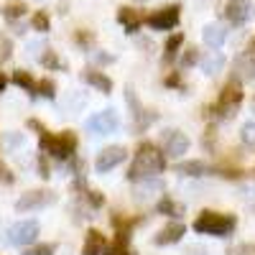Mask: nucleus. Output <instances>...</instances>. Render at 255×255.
Returning <instances> with one entry per match:
<instances>
[{"mask_svg":"<svg viewBox=\"0 0 255 255\" xmlns=\"http://www.w3.org/2000/svg\"><path fill=\"white\" fill-rule=\"evenodd\" d=\"M225 18L230 20V26H245L253 18V5L248 0H227L225 3Z\"/></svg>","mask_w":255,"mask_h":255,"instance_id":"6e6552de","label":"nucleus"},{"mask_svg":"<svg viewBox=\"0 0 255 255\" xmlns=\"http://www.w3.org/2000/svg\"><path fill=\"white\" fill-rule=\"evenodd\" d=\"M125 102L130 105V108H133L135 130H138V133H143L145 128H148V125H151V123L156 120V115H148V113H145V108H143V105L138 102V97H135V92H133V90H128V92H125Z\"/></svg>","mask_w":255,"mask_h":255,"instance_id":"9b49d317","label":"nucleus"},{"mask_svg":"<svg viewBox=\"0 0 255 255\" xmlns=\"http://www.w3.org/2000/svg\"><path fill=\"white\" fill-rule=\"evenodd\" d=\"M36 95H41V97H49V100H54V95H56V84H54L51 79H41V82L36 84Z\"/></svg>","mask_w":255,"mask_h":255,"instance_id":"a878e982","label":"nucleus"},{"mask_svg":"<svg viewBox=\"0 0 255 255\" xmlns=\"http://www.w3.org/2000/svg\"><path fill=\"white\" fill-rule=\"evenodd\" d=\"M82 79L87 82V84H92V87H97L100 92H105V95L113 90V79H110V77H105L102 72H92V69H90V72H84V74H82Z\"/></svg>","mask_w":255,"mask_h":255,"instance_id":"f3484780","label":"nucleus"},{"mask_svg":"<svg viewBox=\"0 0 255 255\" xmlns=\"http://www.w3.org/2000/svg\"><path fill=\"white\" fill-rule=\"evenodd\" d=\"M77 44H92V33H77Z\"/></svg>","mask_w":255,"mask_h":255,"instance_id":"4c0bfd02","label":"nucleus"},{"mask_svg":"<svg viewBox=\"0 0 255 255\" xmlns=\"http://www.w3.org/2000/svg\"><path fill=\"white\" fill-rule=\"evenodd\" d=\"M128 240H130L128 232H115V240L105 248V253L108 255H130V250H128Z\"/></svg>","mask_w":255,"mask_h":255,"instance_id":"6ab92c4d","label":"nucleus"},{"mask_svg":"<svg viewBox=\"0 0 255 255\" xmlns=\"http://www.w3.org/2000/svg\"><path fill=\"white\" fill-rule=\"evenodd\" d=\"M125 158H128V151L123 145H110V148H105V151H100V156L95 161V168L100 174H105V171H110V168L120 166Z\"/></svg>","mask_w":255,"mask_h":255,"instance_id":"1a4fd4ad","label":"nucleus"},{"mask_svg":"<svg viewBox=\"0 0 255 255\" xmlns=\"http://www.w3.org/2000/svg\"><path fill=\"white\" fill-rule=\"evenodd\" d=\"M199 64H202V72H204V74H217V72L225 67V56L217 54V51H209Z\"/></svg>","mask_w":255,"mask_h":255,"instance_id":"a211bd4d","label":"nucleus"},{"mask_svg":"<svg viewBox=\"0 0 255 255\" xmlns=\"http://www.w3.org/2000/svg\"><path fill=\"white\" fill-rule=\"evenodd\" d=\"M38 135H41V148H44L46 153H51L54 158H61V161L72 158L74 151H77V135L72 130H64V133L54 135V133H49L44 128Z\"/></svg>","mask_w":255,"mask_h":255,"instance_id":"f03ea898","label":"nucleus"},{"mask_svg":"<svg viewBox=\"0 0 255 255\" xmlns=\"http://www.w3.org/2000/svg\"><path fill=\"white\" fill-rule=\"evenodd\" d=\"M191 64H197V49H189L184 54V67H191Z\"/></svg>","mask_w":255,"mask_h":255,"instance_id":"c9c22d12","label":"nucleus"},{"mask_svg":"<svg viewBox=\"0 0 255 255\" xmlns=\"http://www.w3.org/2000/svg\"><path fill=\"white\" fill-rule=\"evenodd\" d=\"M13 54V41L5 36V33H0V64H5Z\"/></svg>","mask_w":255,"mask_h":255,"instance_id":"bb28decb","label":"nucleus"},{"mask_svg":"<svg viewBox=\"0 0 255 255\" xmlns=\"http://www.w3.org/2000/svg\"><path fill=\"white\" fill-rule=\"evenodd\" d=\"M31 23H33V28H36V31H41V33H44V31H49V23H51V20H49V15H46L44 10H38V13L33 15V20H31Z\"/></svg>","mask_w":255,"mask_h":255,"instance_id":"c756f323","label":"nucleus"},{"mask_svg":"<svg viewBox=\"0 0 255 255\" xmlns=\"http://www.w3.org/2000/svg\"><path fill=\"white\" fill-rule=\"evenodd\" d=\"M13 82L18 84V87H23L26 92L36 95V84H38V82H33V77H31L28 72H23V69H18V72L13 74Z\"/></svg>","mask_w":255,"mask_h":255,"instance_id":"b1692460","label":"nucleus"},{"mask_svg":"<svg viewBox=\"0 0 255 255\" xmlns=\"http://www.w3.org/2000/svg\"><path fill=\"white\" fill-rule=\"evenodd\" d=\"M253 108H255V97H253Z\"/></svg>","mask_w":255,"mask_h":255,"instance_id":"79ce46f5","label":"nucleus"},{"mask_svg":"<svg viewBox=\"0 0 255 255\" xmlns=\"http://www.w3.org/2000/svg\"><path fill=\"white\" fill-rule=\"evenodd\" d=\"M243 102V84H240V79H235L232 77L225 87H222V92H220V100H217V105H212V108H207L204 113L209 115H215V118H232L238 108V105Z\"/></svg>","mask_w":255,"mask_h":255,"instance_id":"7ed1b4c3","label":"nucleus"},{"mask_svg":"<svg viewBox=\"0 0 255 255\" xmlns=\"http://www.w3.org/2000/svg\"><path fill=\"white\" fill-rule=\"evenodd\" d=\"M240 133H243V143H250L253 145L255 143V123H245Z\"/></svg>","mask_w":255,"mask_h":255,"instance_id":"7c9ffc66","label":"nucleus"},{"mask_svg":"<svg viewBox=\"0 0 255 255\" xmlns=\"http://www.w3.org/2000/svg\"><path fill=\"white\" fill-rule=\"evenodd\" d=\"M253 77H255V61L250 56L240 59L235 64V79H253Z\"/></svg>","mask_w":255,"mask_h":255,"instance_id":"4be33fe9","label":"nucleus"},{"mask_svg":"<svg viewBox=\"0 0 255 255\" xmlns=\"http://www.w3.org/2000/svg\"><path fill=\"white\" fill-rule=\"evenodd\" d=\"M250 49H253V51H255V38H253V44H250Z\"/></svg>","mask_w":255,"mask_h":255,"instance_id":"a19ab883","label":"nucleus"},{"mask_svg":"<svg viewBox=\"0 0 255 255\" xmlns=\"http://www.w3.org/2000/svg\"><path fill=\"white\" fill-rule=\"evenodd\" d=\"M181 44H184V36L181 33H174L171 38L166 41V46H163V59L166 61H174L176 54H179V49H181Z\"/></svg>","mask_w":255,"mask_h":255,"instance_id":"5701e85b","label":"nucleus"},{"mask_svg":"<svg viewBox=\"0 0 255 255\" xmlns=\"http://www.w3.org/2000/svg\"><path fill=\"white\" fill-rule=\"evenodd\" d=\"M163 168H166V153L161 151L158 145H153V143H140L130 168H128V179H130V181L151 179V176L161 174Z\"/></svg>","mask_w":255,"mask_h":255,"instance_id":"f257e3e1","label":"nucleus"},{"mask_svg":"<svg viewBox=\"0 0 255 255\" xmlns=\"http://www.w3.org/2000/svg\"><path fill=\"white\" fill-rule=\"evenodd\" d=\"M56 197H54V191H41V189H36V191H28V194H23L18 202H15V209L18 212H31V209H41V207H46V204H51Z\"/></svg>","mask_w":255,"mask_h":255,"instance_id":"9d476101","label":"nucleus"},{"mask_svg":"<svg viewBox=\"0 0 255 255\" xmlns=\"http://www.w3.org/2000/svg\"><path fill=\"white\" fill-rule=\"evenodd\" d=\"M176 171L184 176H204V174H209V166L204 161H186V163L176 166Z\"/></svg>","mask_w":255,"mask_h":255,"instance_id":"aec40b11","label":"nucleus"},{"mask_svg":"<svg viewBox=\"0 0 255 255\" xmlns=\"http://www.w3.org/2000/svg\"><path fill=\"white\" fill-rule=\"evenodd\" d=\"M36 238H38V222H33V220L18 222L8 232V243L10 245H31Z\"/></svg>","mask_w":255,"mask_h":255,"instance_id":"0eeeda50","label":"nucleus"},{"mask_svg":"<svg viewBox=\"0 0 255 255\" xmlns=\"http://www.w3.org/2000/svg\"><path fill=\"white\" fill-rule=\"evenodd\" d=\"M179 5H166V8H158L156 13H151L145 18V23L156 28V31H168V28H174L179 23Z\"/></svg>","mask_w":255,"mask_h":255,"instance_id":"39448f33","label":"nucleus"},{"mask_svg":"<svg viewBox=\"0 0 255 255\" xmlns=\"http://www.w3.org/2000/svg\"><path fill=\"white\" fill-rule=\"evenodd\" d=\"M158 212H161V215H171V217H179L181 212H184V207H181V204H176L174 199L163 197V199L158 202Z\"/></svg>","mask_w":255,"mask_h":255,"instance_id":"393cba45","label":"nucleus"},{"mask_svg":"<svg viewBox=\"0 0 255 255\" xmlns=\"http://www.w3.org/2000/svg\"><path fill=\"white\" fill-rule=\"evenodd\" d=\"M145 18H148V15H143V13L135 10V8H128V5H123V8L118 10V20L125 26L128 33H135V31L145 23Z\"/></svg>","mask_w":255,"mask_h":255,"instance_id":"ddd939ff","label":"nucleus"},{"mask_svg":"<svg viewBox=\"0 0 255 255\" xmlns=\"http://www.w3.org/2000/svg\"><path fill=\"white\" fill-rule=\"evenodd\" d=\"M54 253H56V245H54V243H44V245L28 248L23 255H54Z\"/></svg>","mask_w":255,"mask_h":255,"instance_id":"c85d7f7f","label":"nucleus"},{"mask_svg":"<svg viewBox=\"0 0 255 255\" xmlns=\"http://www.w3.org/2000/svg\"><path fill=\"white\" fill-rule=\"evenodd\" d=\"M220 176H225V179H240V176H243V168H235V166H222V168H220Z\"/></svg>","mask_w":255,"mask_h":255,"instance_id":"2f4dec72","label":"nucleus"},{"mask_svg":"<svg viewBox=\"0 0 255 255\" xmlns=\"http://www.w3.org/2000/svg\"><path fill=\"white\" fill-rule=\"evenodd\" d=\"M26 10H28V8H26L23 0H8V3L3 5V10H0V13H3V18H8V20H18Z\"/></svg>","mask_w":255,"mask_h":255,"instance_id":"412c9836","label":"nucleus"},{"mask_svg":"<svg viewBox=\"0 0 255 255\" xmlns=\"http://www.w3.org/2000/svg\"><path fill=\"white\" fill-rule=\"evenodd\" d=\"M166 87H181V77H179V72H174V74H168V77H166Z\"/></svg>","mask_w":255,"mask_h":255,"instance_id":"72a5a7b5","label":"nucleus"},{"mask_svg":"<svg viewBox=\"0 0 255 255\" xmlns=\"http://www.w3.org/2000/svg\"><path fill=\"white\" fill-rule=\"evenodd\" d=\"M238 253H240V255H255V245H240Z\"/></svg>","mask_w":255,"mask_h":255,"instance_id":"58836bf2","label":"nucleus"},{"mask_svg":"<svg viewBox=\"0 0 255 255\" xmlns=\"http://www.w3.org/2000/svg\"><path fill=\"white\" fill-rule=\"evenodd\" d=\"M38 171H41V176H44V179L51 176V174H49V163H46L44 158H38Z\"/></svg>","mask_w":255,"mask_h":255,"instance_id":"e433bc0d","label":"nucleus"},{"mask_svg":"<svg viewBox=\"0 0 255 255\" xmlns=\"http://www.w3.org/2000/svg\"><path fill=\"white\" fill-rule=\"evenodd\" d=\"M120 128V118L115 110H102L87 118V130L90 133H115Z\"/></svg>","mask_w":255,"mask_h":255,"instance_id":"423d86ee","label":"nucleus"},{"mask_svg":"<svg viewBox=\"0 0 255 255\" xmlns=\"http://www.w3.org/2000/svg\"><path fill=\"white\" fill-rule=\"evenodd\" d=\"M84 199H87V202H90L95 209H97V207H102V202H105L100 191H84Z\"/></svg>","mask_w":255,"mask_h":255,"instance_id":"473e14b6","label":"nucleus"},{"mask_svg":"<svg viewBox=\"0 0 255 255\" xmlns=\"http://www.w3.org/2000/svg\"><path fill=\"white\" fill-rule=\"evenodd\" d=\"M235 227V217L232 215H222V212H209L204 209L202 215L194 220V230L197 232H204V235H227V232Z\"/></svg>","mask_w":255,"mask_h":255,"instance_id":"20e7f679","label":"nucleus"},{"mask_svg":"<svg viewBox=\"0 0 255 255\" xmlns=\"http://www.w3.org/2000/svg\"><path fill=\"white\" fill-rule=\"evenodd\" d=\"M0 181H5V184H13V174L8 171V166H5V163H0Z\"/></svg>","mask_w":255,"mask_h":255,"instance_id":"f704fd0d","label":"nucleus"},{"mask_svg":"<svg viewBox=\"0 0 255 255\" xmlns=\"http://www.w3.org/2000/svg\"><path fill=\"white\" fill-rule=\"evenodd\" d=\"M184 232H186V227H184L181 222L166 225L158 235H156V245H174V243H179V240L184 238Z\"/></svg>","mask_w":255,"mask_h":255,"instance_id":"2eb2a0df","label":"nucleus"},{"mask_svg":"<svg viewBox=\"0 0 255 255\" xmlns=\"http://www.w3.org/2000/svg\"><path fill=\"white\" fill-rule=\"evenodd\" d=\"M5 84H8V79H5V74H3V72H0V92L5 90Z\"/></svg>","mask_w":255,"mask_h":255,"instance_id":"ea45409f","label":"nucleus"},{"mask_svg":"<svg viewBox=\"0 0 255 255\" xmlns=\"http://www.w3.org/2000/svg\"><path fill=\"white\" fill-rule=\"evenodd\" d=\"M202 36H204V44L207 46L220 49L225 44V38H227V31H225L222 23H209V26H204V33Z\"/></svg>","mask_w":255,"mask_h":255,"instance_id":"dca6fc26","label":"nucleus"},{"mask_svg":"<svg viewBox=\"0 0 255 255\" xmlns=\"http://www.w3.org/2000/svg\"><path fill=\"white\" fill-rule=\"evenodd\" d=\"M105 248H108V238L100 230H90L82 245V255H105Z\"/></svg>","mask_w":255,"mask_h":255,"instance_id":"4468645a","label":"nucleus"},{"mask_svg":"<svg viewBox=\"0 0 255 255\" xmlns=\"http://www.w3.org/2000/svg\"><path fill=\"white\" fill-rule=\"evenodd\" d=\"M41 64H44L46 69H64V61L56 56V51H46L41 56Z\"/></svg>","mask_w":255,"mask_h":255,"instance_id":"cd10ccee","label":"nucleus"},{"mask_svg":"<svg viewBox=\"0 0 255 255\" xmlns=\"http://www.w3.org/2000/svg\"><path fill=\"white\" fill-rule=\"evenodd\" d=\"M186 148H189V138L181 130H166L163 133V153L181 156V153H186Z\"/></svg>","mask_w":255,"mask_h":255,"instance_id":"f8f14e48","label":"nucleus"}]
</instances>
